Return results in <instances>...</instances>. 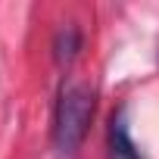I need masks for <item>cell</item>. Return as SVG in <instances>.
I'll return each instance as SVG.
<instances>
[{"mask_svg":"<svg viewBox=\"0 0 159 159\" xmlns=\"http://www.w3.org/2000/svg\"><path fill=\"white\" fill-rule=\"evenodd\" d=\"M94 119V91L84 81H66L53 109V143L59 153L72 156L84 143Z\"/></svg>","mask_w":159,"mask_h":159,"instance_id":"6da1fadb","label":"cell"},{"mask_svg":"<svg viewBox=\"0 0 159 159\" xmlns=\"http://www.w3.org/2000/svg\"><path fill=\"white\" fill-rule=\"evenodd\" d=\"M106 153L109 159H143L137 143L131 140V131H128V109H116L112 119H109V131H106Z\"/></svg>","mask_w":159,"mask_h":159,"instance_id":"7a4b0ae2","label":"cell"},{"mask_svg":"<svg viewBox=\"0 0 159 159\" xmlns=\"http://www.w3.org/2000/svg\"><path fill=\"white\" fill-rule=\"evenodd\" d=\"M78 50H81V31H78L75 25H66V28L56 34V41H53V56H56V62H59V66H69V62L78 56Z\"/></svg>","mask_w":159,"mask_h":159,"instance_id":"3957f363","label":"cell"}]
</instances>
